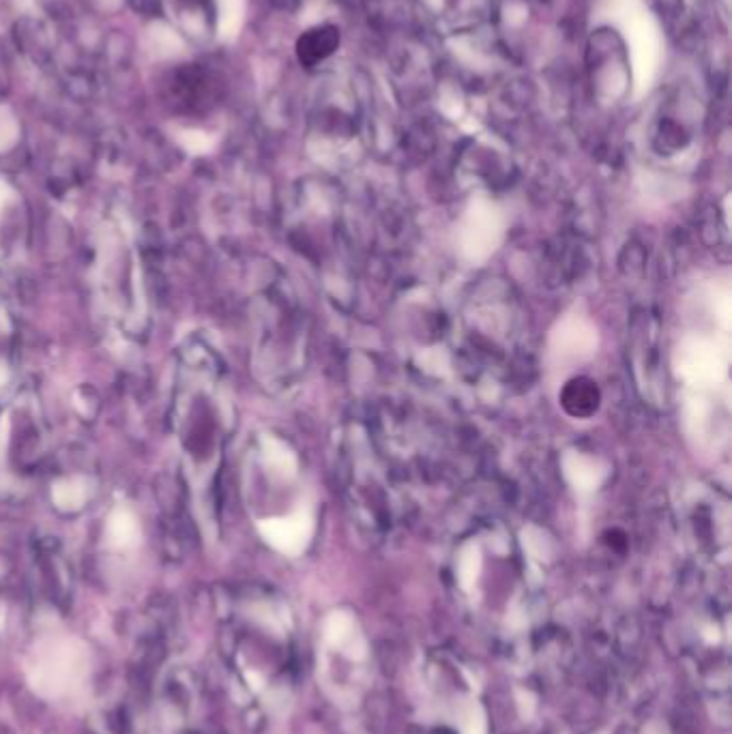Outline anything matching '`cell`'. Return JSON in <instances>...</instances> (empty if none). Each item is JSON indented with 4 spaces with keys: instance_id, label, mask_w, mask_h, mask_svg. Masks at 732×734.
<instances>
[{
    "instance_id": "9c48e42d",
    "label": "cell",
    "mask_w": 732,
    "mask_h": 734,
    "mask_svg": "<svg viewBox=\"0 0 732 734\" xmlns=\"http://www.w3.org/2000/svg\"><path fill=\"white\" fill-rule=\"evenodd\" d=\"M86 498H89V483L78 477L56 481L52 488V501L61 511L82 509Z\"/></svg>"
},
{
    "instance_id": "3957f363",
    "label": "cell",
    "mask_w": 732,
    "mask_h": 734,
    "mask_svg": "<svg viewBox=\"0 0 732 734\" xmlns=\"http://www.w3.org/2000/svg\"><path fill=\"white\" fill-rule=\"evenodd\" d=\"M679 372L687 383L705 389L717 385L728 372V346L720 348L713 340H687L679 348Z\"/></svg>"
},
{
    "instance_id": "52a82bcc",
    "label": "cell",
    "mask_w": 732,
    "mask_h": 734,
    "mask_svg": "<svg viewBox=\"0 0 732 734\" xmlns=\"http://www.w3.org/2000/svg\"><path fill=\"white\" fill-rule=\"evenodd\" d=\"M597 346V333L591 325L582 320H567L563 322L561 333L554 335V348L561 352L563 357H584L591 355Z\"/></svg>"
},
{
    "instance_id": "6da1fadb",
    "label": "cell",
    "mask_w": 732,
    "mask_h": 734,
    "mask_svg": "<svg viewBox=\"0 0 732 734\" xmlns=\"http://www.w3.org/2000/svg\"><path fill=\"white\" fill-rule=\"evenodd\" d=\"M86 674V657L78 642L61 638L46 642L37 651L31 683L43 696H63L78 687Z\"/></svg>"
},
{
    "instance_id": "8992f818",
    "label": "cell",
    "mask_w": 732,
    "mask_h": 734,
    "mask_svg": "<svg viewBox=\"0 0 732 734\" xmlns=\"http://www.w3.org/2000/svg\"><path fill=\"white\" fill-rule=\"evenodd\" d=\"M340 46V31L335 26H318L307 31L299 43H297V54L299 61L307 67H314L316 63L325 61Z\"/></svg>"
},
{
    "instance_id": "8fae6325",
    "label": "cell",
    "mask_w": 732,
    "mask_h": 734,
    "mask_svg": "<svg viewBox=\"0 0 732 734\" xmlns=\"http://www.w3.org/2000/svg\"><path fill=\"white\" fill-rule=\"evenodd\" d=\"M5 380H7V370H5V365L0 363V385H3Z\"/></svg>"
},
{
    "instance_id": "ba28073f",
    "label": "cell",
    "mask_w": 732,
    "mask_h": 734,
    "mask_svg": "<svg viewBox=\"0 0 732 734\" xmlns=\"http://www.w3.org/2000/svg\"><path fill=\"white\" fill-rule=\"evenodd\" d=\"M106 539L112 548H131L140 539V524L134 511L127 507H116L106 524Z\"/></svg>"
},
{
    "instance_id": "277c9868",
    "label": "cell",
    "mask_w": 732,
    "mask_h": 734,
    "mask_svg": "<svg viewBox=\"0 0 732 734\" xmlns=\"http://www.w3.org/2000/svg\"><path fill=\"white\" fill-rule=\"evenodd\" d=\"M260 535L269 546L288 556L301 554L314 533V518L307 511L290 513L286 518H271L258 524Z\"/></svg>"
},
{
    "instance_id": "7a4b0ae2",
    "label": "cell",
    "mask_w": 732,
    "mask_h": 734,
    "mask_svg": "<svg viewBox=\"0 0 732 734\" xmlns=\"http://www.w3.org/2000/svg\"><path fill=\"white\" fill-rule=\"evenodd\" d=\"M503 237L505 222L492 204H473L458 226L460 254L475 264L486 262L501 247Z\"/></svg>"
},
{
    "instance_id": "30bf717a",
    "label": "cell",
    "mask_w": 732,
    "mask_h": 734,
    "mask_svg": "<svg viewBox=\"0 0 732 734\" xmlns=\"http://www.w3.org/2000/svg\"><path fill=\"white\" fill-rule=\"evenodd\" d=\"M262 455H265V464L271 468L273 473L280 477H292L297 471V458L282 440L273 436L262 438Z\"/></svg>"
},
{
    "instance_id": "7c38bea8",
    "label": "cell",
    "mask_w": 732,
    "mask_h": 734,
    "mask_svg": "<svg viewBox=\"0 0 732 734\" xmlns=\"http://www.w3.org/2000/svg\"><path fill=\"white\" fill-rule=\"evenodd\" d=\"M3 200H5V198H3V196H0V204H3Z\"/></svg>"
},
{
    "instance_id": "5b68a950",
    "label": "cell",
    "mask_w": 732,
    "mask_h": 734,
    "mask_svg": "<svg viewBox=\"0 0 732 734\" xmlns=\"http://www.w3.org/2000/svg\"><path fill=\"white\" fill-rule=\"evenodd\" d=\"M563 473L578 492H593L608 477V468L599 460L591 458V455L572 451L565 453Z\"/></svg>"
}]
</instances>
